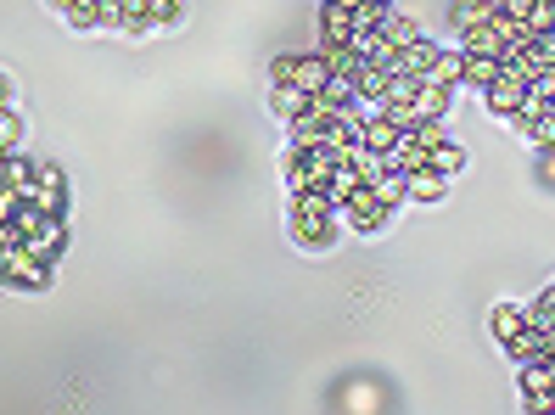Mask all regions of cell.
<instances>
[{"instance_id":"obj_1","label":"cell","mask_w":555,"mask_h":415,"mask_svg":"<svg viewBox=\"0 0 555 415\" xmlns=\"http://www.w3.org/2000/svg\"><path fill=\"white\" fill-rule=\"evenodd\" d=\"M292 236H298L303 247H331L337 242V219L342 208L337 202H326V191H292Z\"/></svg>"},{"instance_id":"obj_2","label":"cell","mask_w":555,"mask_h":415,"mask_svg":"<svg viewBox=\"0 0 555 415\" xmlns=\"http://www.w3.org/2000/svg\"><path fill=\"white\" fill-rule=\"evenodd\" d=\"M326 79H331L326 51H320V57H281L275 62V85H298V90H309V96H320Z\"/></svg>"},{"instance_id":"obj_3","label":"cell","mask_w":555,"mask_h":415,"mask_svg":"<svg viewBox=\"0 0 555 415\" xmlns=\"http://www.w3.org/2000/svg\"><path fill=\"white\" fill-rule=\"evenodd\" d=\"M342 219H348L354 230H365V236H370V230H382L387 219H393V202L376 197L370 186H354V191H348V202H342Z\"/></svg>"},{"instance_id":"obj_4","label":"cell","mask_w":555,"mask_h":415,"mask_svg":"<svg viewBox=\"0 0 555 415\" xmlns=\"http://www.w3.org/2000/svg\"><path fill=\"white\" fill-rule=\"evenodd\" d=\"M483 101H488V113H494V118H516V113H522V101H527V85L516 79V73L499 68V79H488V85H483Z\"/></svg>"},{"instance_id":"obj_5","label":"cell","mask_w":555,"mask_h":415,"mask_svg":"<svg viewBox=\"0 0 555 415\" xmlns=\"http://www.w3.org/2000/svg\"><path fill=\"white\" fill-rule=\"evenodd\" d=\"M443 113H449V85H438V79H421L415 96L404 101V118H410V124H427V118H443Z\"/></svg>"},{"instance_id":"obj_6","label":"cell","mask_w":555,"mask_h":415,"mask_svg":"<svg viewBox=\"0 0 555 415\" xmlns=\"http://www.w3.org/2000/svg\"><path fill=\"white\" fill-rule=\"evenodd\" d=\"M320 40H326V51H337V45L354 40V17H348V6L320 0Z\"/></svg>"},{"instance_id":"obj_7","label":"cell","mask_w":555,"mask_h":415,"mask_svg":"<svg viewBox=\"0 0 555 415\" xmlns=\"http://www.w3.org/2000/svg\"><path fill=\"white\" fill-rule=\"evenodd\" d=\"M460 51H466V57H505V34H499V23L466 29L460 34Z\"/></svg>"},{"instance_id":"obj_8","label":"cell","mask_w":555,"mask_h":415,"mask_svg":"<svg viewBox=\"0 0 555 415\" xmlns=\"http://www.w3.org/2000/svg\"><path fill=\"white\" fill-rule=\"evenodd\" d=\"M494 0H455V6H449V23H455L460 34L466 29H483V23H494Z\"/></svg>"},{"instance_id":"obj_9","label":"cell","mask_w":555,"mask_h":415,"mask_svg":"<svg viewBox=\"0 0 555 415\" xmlns=\"http://www.w3.org/2000/svg\"><path fill=\"white\" fill-rule=\"evenodd\" d=\"M309 90H298V85H275V96H270V107H275V118H286V124H292V118H303L309 113Z\"/></svg>"},{"instance_id":"obj_10","label":"cell","mask_w":555,"mask_h":415,"mask_svg":"<svg viewBox=\"0 0 555 415\" xmlns=\"http://www.w3.org/2000/svg\"><path fill=\"white\" fill-rule=\"evenodd\" d=\"M427 169H432V174H455V169H466V152H460L455 141H438V146L427 152Z\"/></svg>"},{"instance_id":"obj_11","label":"cell","mask_w":555,"mask_h":415,"mask_svg":"<svg viewBox=\"0 0 555 415\" xmlns=\"http://www.w3.org/2000/svg\"><path fill=\"white\" fill-rule=\"evenodd\" d=\"M460 73H466V51H438V62L427 68V79H438V85H455Z\"/></svg>"},{"instance_id":"obj_12","label":"cell","mask_w":555,"mask_h":415,"mask_svg":"<svg viewBox=\"0 0 555 415\" xmlns=\"http://www.w3.org/2000/svg\"><path fill=\"white\" fill-rule=\"evenodd\" d=\"M410 197H415V202H438V197H443V174L415 169V174H410Z\"/></svg>"},{"instance_id":"obj_13","label":"cell","mask_w":555,"mask_h":415,"mask_svg":"<svg viewBox=\"0 0 555 415\" xmlns=\"http://www.w3.org/2000/svg\"><path fill=\"white\" fill-rule=\"evenodd\" d=\"M522 326H527V309H511V303H505V309H494V337H499V343H511Z\"/></svg>"},{"instance_id":"obj_14","label":"cell","mask_w":555,"mask_h":415,"mask_svg":"<svg viewBox=\"0 0 555 415\" xmlns=\"http://www.w3.org/2000/svg\"><path fill=\"white\" fill-rule=\"evenodd\" d=\"M488 79H499V57H466L460 85H488Z\"/></svg>"},{"instance_id":"obj_15","label":"cell","mask_w":555,"mask_h":415,"mask_svg":"<svg viewBox=\"0 0 555 415\" xmlns=\"http://www.w3.org/2000/svg\"><path fill=\"white\" fill-rule=\"evenodd\" d=\"M527 326H539V331H550V326H555V287L544 292V298L533 303V309H527Z\"/></svg>"},{"instance_id":"obj_16","label":"cell","mask_w":555,"mask_h":415,"mask_svg":"<svg viewBox=\"0 0 555 415\" xmlns=\"http://www.w3.org/2000/svg\"><path fill=\"white\" fill-rule=\"evenodd\" d=\"M17 135H23V124H17V113L12 107H0V158L17 146Z\"/></svg>"},{"instance_id":"obj_17","label":"cell","mask_w":555,"mask_h":415,"mask_svg":"<svg viewBox=\"0 0 555 415\" xmlns=\"http://www.w3.org/2000/svg\"><path fill=\"white\" fill-rule=\"evenodd\" d=\"M494 6H499V12H505V17H522V23H527V12H533L539 0H494Z\"/></svg>"},{"instance_id":"obj_18","label":"cell","mask_w":555,"mask_h":415,"mask_svg":"<svg viewBox=\"0 0 555 415\" xmlns=\"http://www.w3.org/2000/svg\"><path fill=\"white\" fill-rule=\"evenodd\" d=\"M51 6H57V12H68V6H73V0H51Z\"/></svg>"},{"instance_id":"obj_19","label":"cell","mask_w":555,"mask_h":415,"mask_svg":"<svg viewBox=\"0 0 555 415\" xmlns=\"http://www.w3.org/2000/svg\"><path fill=\"white\" fill-rule=\"evenodd\" d=\"M0 107H6V79H0Z\"/></svg>"},{"instance_id":"obj_20","label":"cell","mask_w":555,"mask_h":415,"mask_svg":"<svg viewBox=\"0 0 555 415\" xmlns=\"http://www.w3.org/2000/svg\"><path fill=\"white\" fill-rule=\"evenodd\" d=\"M382 6H393V0H382Z\"/></svg>"}]
</instances>
